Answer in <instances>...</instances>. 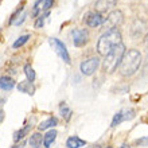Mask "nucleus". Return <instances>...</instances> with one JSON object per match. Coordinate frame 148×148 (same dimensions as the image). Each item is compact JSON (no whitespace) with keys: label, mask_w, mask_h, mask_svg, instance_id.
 <instances>
[{"label":"nucleus","mask_w":148,"mask_h":148,"mask_svg":"<svg viewBox=\"0 0 148 148\" xmlns=\"http://www.w3.org/2000/svg\"><path fill=\"white\" fill-rule=\"evenodd\" d=\"M98 66H100V58L98 57H90L89 59H85L84 62L81 63V73L86 77H89V75H93L96 71H97Z\"/></svg>","instance_id":"nucleus-5"},{"label":"nucleus","mask_w":148,"mask_h":148,"mask_svg":"<svg viewBox=\"0 0 148 148\" xmlns=\"http://www.w3.org/2000/svg\"><path fill=\"white\" fill-rule=\"evenodd\" d=\"M14 86H15V81H14L12 78L7 77V75L0 77V89L11 90V89H14Z\"/></svg>","instance_id":"nucleus-15"},{"label":"nucleus","mask_w":148,"mask_h":148,"mask_svg":"<svg viewBox=\"0 0 148 148\" xmlns=\"http://www.w3.org/2000/svg\"><path fill=\"white\" fill-rule=\"evenodd\" d=\"M144 45H145V47L148 49V32H147V35H145V38H144Z\"/></svg>","instance_id":"nucleus-26"},{"label":"nucleus","mask_w":148,"mask_h":148,"mask_svg":"<svg viewBox=\"0 0 148 148\" xmlns=\"http://www.w3.org/2000/svg\"><path fill=\"white\" fill-rule=\"evenodd\" d=\"M50 15V12L47 11V12H45V14H42V15H39L38 18H36V22H35V28H42L43 26H45V22H46V18Z\"/></svg>","instance_id":"nucleus-21"},{"label":"nucleus","mask_w":148,"mask_h":148,"mask_svg":"<svg viewBox=\"0 0 148 148\" xmlns=\"http://www.w3.org/2000/svg\"><path fill=\"white\" fill-rule=\"evenodd\" d=\"M108 148H112V147H108Z\"/></svg>","instance_id":"nucleus-29"},{"label":"nucleus","mask_w":148,"mask_h":148,"mask_svg":"<svg viewBox=\"0 0 148 148\" xmlns=\"http://www.w3.org/2000/svg\"><path fill=\"white\" fill-rule=\"evenodd\" d=\"M3 119H4V110H0V123L3 121Z\"/></svg>","instance_id":"nucleus-27"},{"label":"nucleus","mask_w":148,"mask_h":148,"mask_svg":"<svg viewBox=\"0 0 148 148\" xmlns=\"http://www.w3.org/2000/svg\"><path fill=\"white\" fill-rule=\"evenodd\" d=\"M124 22V15L120 10H113L108 14L105 19H104V23L102 26L106 27L108 30H112V28H117L119 26H121V23Z\"/></svg>","instance_id":"nucleus-4"},{"label":"nucleus","mask_w":148,"mask_h":148,"mask_svg":"<svg viewBox=\"0 0 148 148\" xmlns=\"http://www.w3.org/2000/svg\"><path fill=\"white\" fill-rule=\"evenodd\" d=\"M18 89H19L20 93H26V94H30V96H32V94L35 93V86L32 85V82H30V81L19 82Z\"/></svg>","instance_id":"nucleus-12"},{"label":"nucleus","mask_w":148,"mask_h":148,"mask_svg":"<svg viewBox=\"0 0 148 148\" xmlns=\"http://www.w3.org/2000/svg\"><path fill=\"white\" fill-rule=\"evenodd\" d=\"M57 135H58V132H57L55 129H50V131L43 136V145H45V148H50V145L53 144L55 141V139H57Z\"/></svg>","instance_id":"nucleus-14"},{"label":"nucleus","mask_w":148,"mask_h":148,"mask_svg":"<svg viewBox=\"0 0 148 148\" xmlns=\"http://www.w3.org/2000/svg\"><path fill=\"white\" fill-rule=\"evenodd\" d=\"M31 127H32L31 124H26V125H24V128H22L20 131H18V132L15 133V136H14V141H15V143H18V141L23 140V137L26 136L28 132H30Z\"/></svg>","instance_id":"nucleus-19"},{"label":"nucleus","mask_w":148,"mask_h":148,"mask_svg":"<svg viewBox=\"0 0 148 148\" xmlns=\"http://www.w3.org/2000/svg\"><path fill=\"white\" fill-rule=\"evenodd\" d=\"M117 0H97L96 4H94V8H96V11L102 14V12H106L109 11L112 7H114V4H116Z\"/></svg>","instance_id":"nucleus-11"},{"label":"nucleus","mask_w":148,"mask_h":148,"mask_svg":"<svg viewBox=\"0 0 148 148\" xmlns=\"http://www.w3.org/2000/svg\"><path fill=\"white\" fill-rule=\"evenodd\" d=\"M24 74H26V77H27V81L32 82L35 79V71H34V69H32V66L30 63L24 65Z\"/></svg>","instance_id":"nucleus-20"},{"label":"nucleus","mask_w":148,"mask_h":148,"mask_svg":"<svg viewBox=\"0 0 148 148\" xmlns=\"http://www.w3.org/2000/svg\"><path fill=\"white\" fill-rule=\"evenodd\" d=\"M24 144H26V143H24V141H22L20 144H16L14 148H23V147H24Z\"/></svg>","instance_id":"nucleus-25"},{"label":"nucleus","mask_w":148,"mask_h":148,"mask_svg":"<svg viewBox=\"0 0 148 148\" xmlns=\"http://www.w3.org/2000/svg\"><path fill=\"white\" fill-rule=\"evenodd\" d=\"M120 148H127V144H123V145H121Z\"/></svg>","instance_id":"nucleus-28"},{"label":"nucleus","mask_w":148,"mask_h":148,"mask_svg":"<svg viewBox=\"0 0 148 148\" xmlns=\"http://www.w3.org/2000/svg\"><path fill=\"white\" fill-rule=\"evenodd\" d=\"M57 124H58V120H57L55 117H49L47 120L42 121V123L38 125V129H39V131H46V129H49V128L55 127Z\"/></svg>","instance_id":"nucleus-16"},{"label":"nucleus","mask_w":148,"mask_h":148,"mask_svg":"<svg viewBox=\"0 0 148 148\" xmlns=\"http://www.w3.org/2000/svg\"><path fill=\"white\" fill-rule=\"evenodd\" d=\"M28 39H30V35H22V36H19V38L16 39L15 42H14V49H19V47H22L24 45V43H27L28 42Z\"/></svg>","instance_id":"nucleus-22"},{"label":"nucleus","mask_w":148,"mask_h":148,"mask_svg":"<svg viewBox=\"0 0 148 148\" xmlns=\"http://www.w3.org/2000/svg\"><path fill=\"white\" fill-rule=\"evenodd\" d=\"M85 145H86V141L79 139L78 136H70L66 140L67 148H81V147H85Z\"/></svg>","instance_id":"nucleus-13"},{"label":"nucleus","mask_w":148,"mask_h":148,"mask_svg":"<svg viewBox=\"0 0 148 148\" xmlns=\"http://www.w3.org/2000/svg\"><path fill=\"white\" fill-rule=\"evenodd\" d=\"M135 117V110L132 109H124V110H120L117 112L114 116H113V120H112V124L110 127H117L119 124H121L123 121L125 120H131Z\"/></svg>","instance_id":"nucleus-9"},{"label":"nucleus","mask_w":148,"mask_h":148,"mask_svg":"<svg viewBox=\"0 0 148 148\" xmlns=\"http://www.w3.org/2000/svg\"><path fill=\"white\" fill-rule=\"evenodd\" d=\"M42 141H43V137L39 132L32 133L31 136H30V145L32 148H40L42 147Z\"/></svg>","instance_id":"nucleus-17"},{"label":"nucleus","mask_w":148,"mask_h":148,"mask_svg":"<svg viewBox=\"0 0 148 148\" xmlns=\"http://www.w3.org/2000/svg\"><path fill=\"white\" fill-rule=\"evenodd\" d=\"M121 42V32L119 28H112V30H106L97 42V51L98 54L105 57L113 47L119 46Z\"/></svg>","instance_id":"nucleus-2"},{"label":"nucleus","mask_w":148,"mask_h":148,"mask_svg":"<svg viewBox=\"0 0 148 148\" xmlns=\"http://www.w3.org/2000/svg\"><path fill=\"white\" fill-rule=\"evenodd\" d=\"M137 144H143V145H148V136L147 137H143V139H139L136 140Z\"/></svg>","instance_id":"nucleus-24"},{"label":"nucleus","mask_w":148,"mask_h":148,"mask_svg":"<svg viewBox=\"0 0 148 148\" xmlns=\"http://www.w3.org/2000/svg\"><path fill=\"white\" fill-rule=\"evenodd\" d=\"M125 46L124 43H120L119 46L113 47L112 50L105 55V58L102 61V70L105 73H113L117 67L120 66V62L125 54Z\"/></svg>","instance_id":"nucleus-3"},{"label":"nucleus","mask_w":148,"mask_h":148,"mask_svg":"<svg viewBox=\"0 0 148 148\" xmlns=\"http://www.w3.org/2000/svg\"><path fill=\"white\" fill-rule=\"evenodd\" d=\"M49 43L51 45L53 50L63 59V62L69 65V63H70V55H69V51H67L66 46L63 45V42H61V40L57 38H50L49 39Z\"/></svg>","instance_id":"nucleus-6"},{"label":"nucleus","mask_w":148,"mask_h":148,"mask_svg":"<svg viewBox=\"0 0 148 148\" xmlns=\"http://www.w3.org/2000/svg\"><path fill=\"white\" fill-rule=\"evenodd\" d=\"M104 19H105V18H104L100 12H89L88 16H86L85 22L89 27H98V26H102Z\"/></svg>","instance_id":"nucleus-10"},{"label":"nucleus","mask_w":148,"mask_h":148,"mask_svg":"<svg viewBox=\"0 0 148 148\" xmlns=\"http://www.w3.org/2000/svg\"><path fill=\"white\" fill-rule=\"evenodd\" d=\"M70 36L73 39L74 46L81 47L88 43L89 40V31L86 28H74L70 31Z\"/></svg>","instance_id":"nucleus-7"},{"label":"nucleus","mask_w":148,"mask_h":148,"mask_svg":"<svg viewBox=\"0 0 148 148\" xmlns=\"http://www.w3.org/2000/svg\"><path fill=\"white\" fill-rule=\"evenodd\" d=\"M141 65V54L140 51L136 49H131V50L125 51L124 57L121 59L119 70L123 77H131L139 70Z\"/></svg>","instance_id":"nucleus-1"},{"label":"nucleus","mask_w":148,"mask_h":148,"mask_svg":"<svg viewBox=\"0 0 148 148\" xmlns=\"http://www.w3.org/2000/svg\"><path fill=\"white\" fill-rule=\"evenodd\" d=\"M53 4H54V0H36L32 8V16H39L47 12L53 7Z\"/></svg>","instance_id":"nucleus-8"},{"label":"nucleus","mask_w":148,"mask_h":148,"mask_svg":"<svg viewBox=\"0 0 148 148\" xmlns=\"http://www.w3.org/2000/svg\"><path fill=\"white\" fill-rule=\"evenodd\" d=\"M143 28H144V23L140 22V20H135L132 28H131V34H132L133 38H137L140 36V34L143 32Z\"/></svg>","instance_id":"nucleus-18"},{"label":"nucleus","mask_w":148,"mask_h":148,"mask_svg":"<svg viewBox=\"0 0 148 148\" xmlns=\"http://www.w3.org/2000/svg\"><path fill=\"white\" fill-rule=\"evenodd\" d=\"M61 114H62V117H65V120H70L71 109H70V108H67V106L65 105V102H62V104H61Z\"/></svg>","instance_id":"nucleus-23"}]
</instances>
